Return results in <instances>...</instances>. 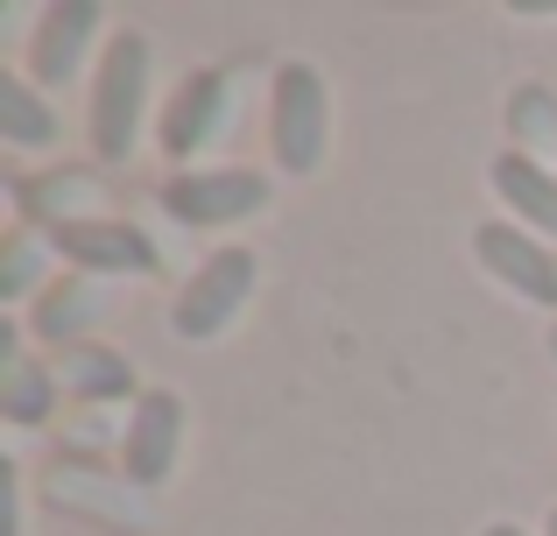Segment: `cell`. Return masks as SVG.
<instances>
[{"label":"cell","mask_w":557,"mask_h":536,"mask_svg":"<svg viewBox=\"0 0 557 536\" xmlns=\"http://www.w3.org/2000/svg\"><path fill=\"white\" fill-rule=\"evenodd\" d=\"M149 113V28H113L92 71V149L99 163H127Z\"/></svg>","instance_id":"obj_1"},{"label":"cell","mask_w":557,"mask_h":536,"mask_svg":"<svg viewBox=\"0 0 557 536\" xmlns=\"http://www.w3.org/2000/svg\"><path fill=\"white\" fill-rule=\"evenodd\" d=\"M269 149L283 177H318L332 149V92L311 57H289L269 85Z\"/></svg>","instance_id":"obj_2"},{"label":"cell","mask_w":557,"mask_h":536,"mask_svg":"<svg viewBox=\"0 0 557 536\" xmlns=\"http://www.w3.org/2000/svg\"><path fill=\"white\" fill-rule=\"evenodd\" d=\"M255 283H261V254L255 248H212L198 269H190V283L177 289V303H170V332L190 339V346L226 339V325L247 311Z\"/></svg>","instance_id":"obj_3"},{"label":"cell","mask_w":557,"mask_h":536,"mask_svg":"<svg viewBox=\"0 0 557 536\" xmlns=\"http://www.w3.org/2000/svg\"><path fill=\"white\" fill-rule=\"evenodd\" d=\"M275 177L269 170H247V163H226V170H184V177L163 184V212L177 226H240L269 205Z\"/></svg>","instance_id":"obj_4"},{"label":"cell","mask_w":557,"mask_h":536,"mask_svg":"<svg viewBox=\"0 0 557 536\" xmlns=\"http://www.w3.org/2000/svg\"><path fill=\"white\" fill-rule=\"evenodd\" d=\"M113 311H121V289L99 283V275L64 269V275H50V289H42L36 303H28L22 332H28L36 346H57V353H71V346H99V325H107Z\"/></svg>","instance_id":"obj_5"},{"label":"cell","mask_w":557,"mask_h":536,"mask_svg":"<svg viewBox=\"0 0 557 536\" xmlns=\"http://www.w3.org/2000/svg\"><path fill=\"white\" fill-rule=\"evenodd\" d=\"M226 127H233V78L219 64H198L177 92H170L163 121H156V141H163L170 163H190V155L219 149Z\"/></svg>","instance_id":"obj_6"},{"label":"cell","mask_w":557,"mask_h":536,"mask_svg":"<svg viewBox=\"0 0 557 536\" xmlns=\"http://www.w3.org/2000/svg\"><path fill=\"white\" fill-rule=\"evenodd\" d=\"M50 254H64L78 275H99V283H121V275H156V240L141 234L135 220H113V212H99V220H71V226H50Z\"/></svg>","instance_id":"obj_7"},{"label":"cell","mask_w":557,"mask_h":536,"mask_svg":"<svg viewBox=\"0 0 557 536\" xmlns=\"http://www.w3.org/2000/svg\"><path fill=\"white\" fill-rule=\"evenodd\" d=\"M473 262L487 269L508 297L536 303V311H557V254L530 234V226H516V220L473 226Z\"/></svg>","instance_id":"obj_8"},{"label":"cell","mask_w":557,"mask_h":536,"mask_svg":"<svg viewBox=\"0 0 557 536\" xmlns=\"http://www.w3.org/2000/svg\"><path fill=\"white\" fill-rule=\"evenodd\" d=\"M184 459V396L177 388H141L135 416H127V438H121V473L127 487H163Z\"/></svg>","instance_id":"obj_9"},{"label":"cell","mask_w":557,"mask_h":536,"mask_svg":"<svg viewBox=\"0 0 557 536\" xmlns=\"http://www.w3.org/2000/svg\"><path fill=\"white\" fill-rule=\"evenodd\" d=\"M99 28H107V8H92V0H57V8L36 14V36H28V85H42V92H57V85L78 78L85 50L99 42ZM107 50V42H99Z\"/></svg>","instance_id":"obj_10"},{"label":"cell","mask_w":557,"mask_h":536,"mask_svg":"<svg viewBox=\"0 0 557 536\" xmlns=\"http://www.w3.org/2000/svg\"><path fill=\"white\" fill-rule=\"evenodd\" d=\"M57 367H42V360H28V332L8 325V339H0V416H8L14 431H36L57 416Z\"/></svg>","instance_id":"obj_11"},{"label":"cell","mask_w":557,"mask_h":536,"mask_svg":"<svg viewBox=\"0 0 557 536\" xmlns=\"http://www.w3.org/2000/svg\"><path fill=\"white\" fill-rule=\"evenodd\" d=\"M487 184H494V198L508 205V220H516V226L557 240V170L550 163L508 149V155H494V163H487Z\"/></svg>","instance_id":"obj_12"},{"label":"cell","mask_w":557,"mask_h":536,"mask_svg":"<svg viewBox=\"0 0 557 536\" xmlns=\"http://www.w3.org/2000/svg\"><path fill=\"white\" fill-rule=\"evenodd\" d=\"M14 198H22V220L50 234L71 220H99L92 205H107V184H99V170H50V177L14 184Z\"/></svg>","instance_id":"obj_13"},{"label":"cell","mask_w":557,"mask_h":536,"mask_svg":"<svg viewBox=\"0 0 557 536\" xmlns=\"http://www.w3.org/2000/svg\"><path fill=\"white\" fill-rule=\"evenodd\" d=\"M64 141V121H57V107L42 99V85L14 78V71H0V149H57Z\"/></svg>","instance_id":"obj_14"},{"label":"cell","mask_w":557,"mask_h":536,"mask_svg":"<svg viewBox=\"0 0 557 536\" xmlns=\"http://www.w3.org/2000/svg\"><path fill=\"white\" fill-rule=\"evenodd\" d=\"M57 382L78 402H121L135 396V360L113 346H71V353H57Z\"/></svg>","instance_id":"obj_15"},{"label":"cell","mask_w":557,"mask_h":536,"mask_svg":"<svg viewBox=\"0 0 557 536\" xmlns=\"http://www.w3.org/2000/svg\"><path fill=\"white\" fill-rule=\"evenodd\" d=\"M42 254H50V240H36V226H8V240H0V303L8 311H22V303H36L42 289Z\"/></svg>","instance_id":"obj_16"},{"label":"cell","mask_w":557,"mask_h":536,"mask_svg":"<svg viewBox=\"0 0 557 536\" xmlns=\"http://www.w3.org/2000/svg\"><path fill=\"white\" fill-rule=\"evenodd\" d=\"M508 141L522 155H536V163L557 149V92L550 85H516L508 92Z\"/></svg>","instance_id":"obj_17"},{"label":"cell","mask_w":557,"mask_h":536,"mask_svg":"<svg viewBox=\"0 0 557 536\" xmlns=\"http://www.w3.org/2000/svg\"><path fill=\"white\" fill-rule=\"evenodd\" d=\"M480 536H530V529H516V523H487Z\"/></svg>","instance_id":"obj_18"},{"label":"cell","mask_w":557,"mask_h":536,"mask_svg":"<svg viewBox=\"0 0 557 536\" xmlns=\"http://www.w3.org/2000/svg\"><path fill=\"white\" fill-rule=\"evenodd\" d=\"M544 536H557V509H550V515H544Z\"/></svg>","instance_id":"obj_19"},{"label":"cell","mask_w":557,"mask_h":536,"mask_svg":"<svg viewBox=\"0 0 557 536\" xmlns=\"http://www.w3.org/2000/svg\"><path fill=\"white\" fill-rule=\"evenodd\" d=\"M544 346H550V360H557V325H550V339H544Z\"/></svg>","instance_id":"obj_20"}]
</instances>
